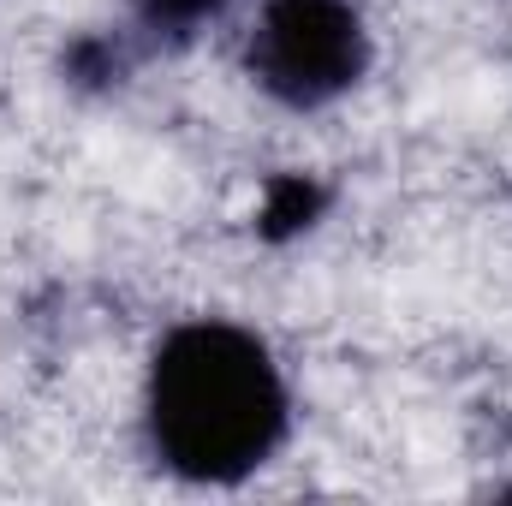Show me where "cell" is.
<instances>
[{
  "instance_id": "7a4b0ae2",
  "label": "cell",
  "mask_w": 512,
  "mask_h": 506,
  "mask_svg": "<svg viewBox=\"0 0 512 506\" xmlns=\"http://www.w3.org/2000/svg\"><path fill=\"white\" fill-rule=\"evenodd\" d=\"M245 72L268 102L292 114L334 108L370 72L358 0H262L245 36Z\"/></svg>"
},
{
  "instance_id": "3957f363",
  "label": "cell",
  "mask_w": 512,
  "mask_h": 506,
  "mask_svg": "<svg viewBox=\"0 0 512 506\" xmlns=\"http://www.w3.org/2000/svg\"><path fill=\"white\" fill-rule=\"evenodd\" d=\"M233 0H131V24L149 42H191L197 30H209Z\"/></svg>"
},
{
  "instance_id": "5b68a950",
  "label": "cell",
  "mask_w": 512,
  "mask_h": 506,
  "mask_svg": "<svg viewBox=\"0 0 512 506\" xmlns=\"http://www.w3.org/2000/svg\"><path fill=\"white\" fill-rule=\"evenodd\" d=\"M66 72H72L78 84H120V72H126V48H120L114 36H84V42H72Z\"/></svg>"
},
{
  "instance_id": "277c9868",
  "label": "cell",
  "mask_w": 512,
  "mask_h": 506,
  "mask_svg": "<svg viewBox=\"0 0 512 506\" xmlns=\"http://www.w3.org/2000/svg\"><path fill=\"white\" fill-rule=\"evenodd\" d=\"M316 209H322V191L310 185V179H274L268 185V209H262V233L268 239H286V233H304L310 221H316Z\"/></svg>"
},
{
  "instance_id": "6da1fadb",
  "label": "cell",
  "mask_w": 512,
  "mask_h": 506,
  "mask_svg": "<svg viewBox=\"0 0 512 506\" xmlns=\"http://www.w3.org/2000/svg\"><path fill=\"white\" fill-rule=\"evenodd\" d=\"M286 429L292 393L268 340L251 328L197 316L155 346L143 376V435L179 483H245L280 453Z\"/></svg>"
}]
</instances>
